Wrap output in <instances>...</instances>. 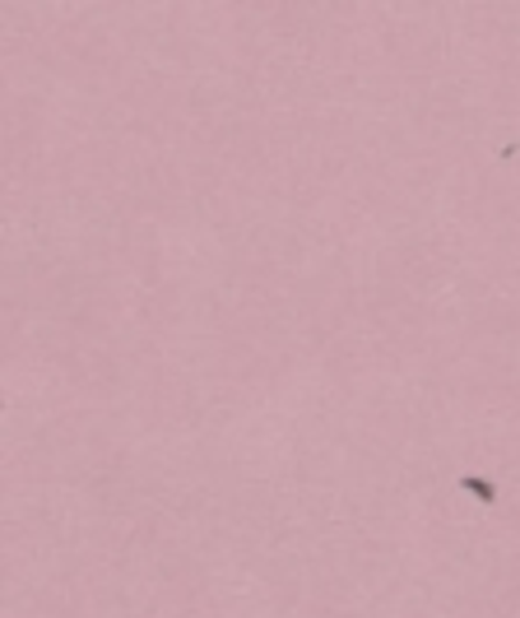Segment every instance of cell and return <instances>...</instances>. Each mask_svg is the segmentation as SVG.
Returning a JSON list of instances; mask_svg holds the SVG:
<instances>
[{
	"mask_svg": "<svg viewBox=\"0 0 520 618\" xmlns=\"http://www.w3.org/2000/svg\"><path fill=\"white\" fill-rule=\"evenodd\" d=\"M461 488L469 493V498H478L484 507H497V484L484 479V475H461Z\"/></svg>",
	"mask_w": 520,
	"mask_h": 618,
	"instance_id": "cell-1",
	"label": "cell"
}]
</instances>
